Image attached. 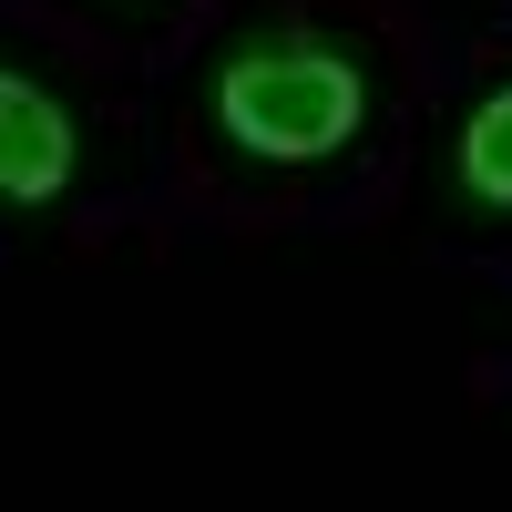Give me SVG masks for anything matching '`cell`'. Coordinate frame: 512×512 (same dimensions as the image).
I'll list each match as a JSON object with an SVG mask.
<instances>
[{
	"label": "cell",
	"instance_id": "6da1fadb",
	"mask_svg": "<svg viewBox=\"0 0 512 512\" xmlns=\"http://www.w3.org/2000/svg\"><path fill=\"white\" fill-rule=\"evenodd\" d=\"M369 113V72L318 31H267L216 72V123L256 164H328Z\"/></svg>",
	"mask_w": 512,
	"mask_h": 512
},
{
	"label": "cell",
	"instance_id": "7a4b0ae2",
	"mask_svg": "<svg viewBox=\"0 0 512 512\" xmlns=\"http://www.w3.org/2000/svg\"><path fill=\"white\" fill-rule=\"evenodd\" d=\"M72 185V113L41 82L0 72V205H52Z\"/></svg>",
	"mask_w": 512,
	"mask_h": 512
},
{
	"label": "cell",
	"instance_id": "3957f363",
	"mask_svg": "<svg viewBox=\"0 0 512 512\" xmlns=\"http://www.w3.org/2000/svg\"><path fill=\"white\" fill-rule=\"evenodd\" d=\"M461 195L472 205H512V82L461 123Z\"/></svg>",
	"mask_w": 512,
	"mask_h": 512
}]
</instances>
